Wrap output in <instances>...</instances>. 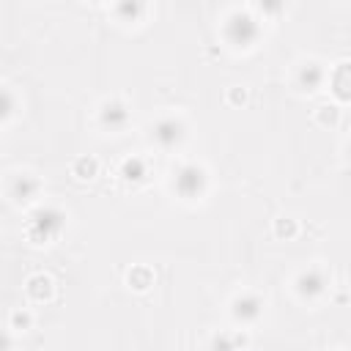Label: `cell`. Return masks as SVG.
<instances>
[{
  "label": "cell",
  "mask_w": 351,
  "mask_h": 351,
  "mask_svg": "<svg viewBox=\"0 0 351 351\" xmlns=\"http://www.w3.org/2000/svg\"><path fill=\"white\" fill-rule=\"evenodd\" d=\"M208 189V173L197 162H184L173 170V192L181 200H197Z\"/></svg>",
  "instance_id": "obj_1"
},
{
  "label": "cell",
  "mask_w": 351,
  "mask_h": 351,
  "mask_svg": "<svg viewBox=\"0 0 351 351\" xmlns=\"http://www.w3.org/2000/svg\"><path fill=\"white\" fill-rule=\"evenodd\" d=\"M222 36H225V41L230 44V47H236V49H247V47H252L258 38H261V25H258V19L250 14V11H233L228 19H225V25H222Z\"/></svg>",
  "instance_id": "obj_2"
},
{
  "label": "cell",
  "mask_w": 351,
  "mask_h": 351,
  "mask_svg": "<svg viewBox=\"0 0 351 351\" xmlns=\"http://www.w3.org/2000/svg\"><path fill=\"white\" fill-rule=\"evenodd\" d=\"M66 228V214L58 206H41L30 214L27 219V236L36 244L52 241L55 236H60V230Z\"/></svg>",
  "instance_id": "obj_3"
},
{
  "label": "cell",
  "mask_w": 351,
  "mask_h": 351,
  "mask_svg": "<svg viewBox=\"0 0 351 351\" xmlns=\"http://www.w3.org/2000/svg\"><path fill=\"white\" fill-rule=\"evenodd\" d=\"M184 137H186V126H184L181 118L165 115V118H159V121L151 126V140H154L162 151H173V148H178V145L184 143Z\"/></svg>",
  "instance_id": "obj_4"
},
{
  "label": "cell",
  "mask_w": 351,
  "mask_h": 351,
  "mask_svg": "<svg viewBox=\"0 0 351 351\" xmlns=\"http://www.w3.org/2000/svg\"><path fill=\"white\" fill-rule=\"evenodd\" d=\"M132 121V112H129V104L123 99H107L101 101L99 107V123L107 129V132H123Z\"/></svg>",
  "instance_id": "obj_5"
},
{
  "label": "cell",
  "mask_w": 351,
  "mask_h": 351,
  "mask_svg": "<svg viewBox=\"0 0 351 351\" xmlns=\"http://www.w3.org/2000/svg\"><path fill=\"white\" fill-rule=\"evenodd\" d=\"M293 285H296V293L302 296V299H318L324 291H326V285H329V277H326V271L321 269V266H310V269H304V271H299V277L293 280Z\"/></svg>",
  "instance_id": "obj_6"
},
{
  "label": "cell",
  "mask_w": 351,
  "mask_h": 351,
  "mask_svg": "<svg viewBox=\"0 0 351 351\" xmlns=\"http://www.w3.org/2000/svg\"><path fill=\"white\" fill-rule=\"evenodd\" d=\"M261 313H263V299L252 291H244L230 302V315L239 324H252V321L261 318Z\"/></svg>",
  "instance_id": "obj_7"
},
{
  "label": "cell",
  "mask_w": 351,
  "mask_h": 351,
  "mask_svg": "<svg viewBox=\"0 0 351 351\" xmlns=\"http://www.w3.org/2000/svg\"><path fill=\"white\" fill-rule=\"evenodd\" d=\"M38 189H41V181H38L33 173H16V176H11V181H8V195H11L16 203L33 200V197L38 195Z\"/></svg>",
  "instance_id": "obj_8"
},
{
  "label": "cell",
  "mask_w": 351,
  "mask_h": 351,
  "mask_svg": "<svg viewBox=\"0 0 351 351\" xmlns=\"http://www.w3.org/2000/svg\"><path fill=\"white\" fill-rule=\"evenodd\" d=\"M324 77H326V71L321 69V63L310 60V63H302V66H299V71H296V85H299V90L313 93V90L321 88Z\"/></svg>",
  "instance_id": "obj_9"
},
{
  "label": "cell",
  "mask_w": 351,
  "mask_h": 351,
  "mask_svg": "<svg viewBox=\"0 0 351 351\" xmlns=\"http://www.w3.org/2000/svg\"><path fill=\"white\" fill-rule=\"evenodd\" d=\"M247 346V335L241 332H217L211 337V351H244Z\"/></svg>",
  "instance_id": "obj_10"
},
{
  "label": "cell",
  "mask_w": 351,
  "mask_h": 351,
  "mask_svg": "<svg viewBox=\"0 0 351 351\" xmlns=\"http://www.w3.org/2000/svg\"><path fill=\"white\" fill-rule=\"evenodd\" d=\"M121 176H123V181H129V184H140V181H145V176H148V162H145L143 156H129V159H123V165H121Z\"/></svg>",
  "instance_id": "obj_11"
},
{
  "label": "cell",
  "mask_w": 351,
  "mask_h": 351,
  "mask_svg": "<svg viewBox=\"0 0 351 351\" xmlns=\"http://www.w3.org/2000/svg\"><path fill=\"white\" fill-rule=\"evenodd\" d=\"M27 296L36 299V302H44L52 296V280L47 274H36L27 280Z\"/></svg>",
  "instance_id": "obj_12"
},
{
  "label": "cell",
  "mask_w": 351,
  "mask_h": 351,
  "mask_svg": "<svg viewBox=\"0 0 351 351\" xmlns=\"http://www.w3.org/2000/svg\"><path fill=\"white\" fill-rule=\"evenodd\" d=\"M332 85H335V93L340 101H348V63H340L337 71L332 74Z\"/></svg>",
  "instance_id": "obj_13"
},
{
  "label": "cell",
  "mask_w": 351,
  "mask_h": 351,
  "mask_svg": "<svg viewBox=\"0 0 351 351\" xmlns=\"http://www.w3.org/2000/svg\"><path fill=\"white\" fill-rule=\"evenodd\" d=\"M96 170H99V162H96L93 156H80V159L71 165V173H74L77 178H93Z\"/></svg>",
  "instance_id": "obj_14"
},
{
  "label": "cell",
  "mask_w": 351,
  "mask_h": 351,
  "mask_svg": "<svg viewBox=\"0 0 351 351\" xmlns=\"http://www.w3.org/2000/svg\"><path fill=\"white\" fill-rule=\"evenodd\" d=\"M14 110H16V96L5 85H0V123L8 121L14 115Z\"/></svg>",
  "instance_id": "obj_15"
},
{
  "label": "cell",
  "mask_w": 351,
  "mask_h": 351,
  "mask_svg": "<svg viewBox=\"0 0 351 351\" xmlns=\"http://www.w3.org/2000/svg\"><path fill=\"white\" fill-rule=\"evenodd\" d=\"M151 280H154V277H151V271H148L145 266H137L134 271H129V285H134L137 291L148 288V285H151Z\"/></svg>",
  "instance_id": "obj_16"
},
{
  "label": "cell",
  "mask_w": 351,
  "mask_h": 351,
  "mask_svg": "<svg viewBox=\"0 0 351 351\" xmlns=\"http://www.w3.org/2000/svg\"><path fill=\"white\" fill-rule=\"evenodd\" d=\"M143 11H145V5H143V3H118V5H115V14H126L132 22H134Z\"/></svg>",
  "instance_id": "obj_17"
},
{
  "label": "cell",
  "mask_w": 351,
  "mask_h": 351,
  "mask_svg": "<svg viewBox=\"0 0 351 351\" xmlns=\"http://www.w3.org/2000/svg\"><path fill=\"white\" fill-rule=\"evenodd\" d=\"M274 233H277V236H285V239H291V236H296V222H293V219H288V217H282V219H277V225H274Z\"/></svg>",
  "instance_id": "obj_18"
},
{
  "label": "cell",
  "mask_w": 351,
  "mask_h": 351,
  "mask_svg": "<svg viewBox=\"0 0 351 351\" xmlns=\"http://www.w3.org/2000/svg\"><path fill=\"white\" fill-rule=\"evenodd\" d=\"M27 326H30V313H25V310H14V313H11V329L25 332Z\"/></svg>",
  "instance_id": "obj_19"
},
{
  "label": "cell",
  "mask_w": 351,
  "mask_h": 351,
  "mask_svg": "<svg viewBox=\"0 0 351 351\" xmlns=\"http://www.w3.org/2000/svg\"><path fill=\"white\" fill-rule=\"evenodd\" d=\"M337 115H340L337 107H321V110H318V121H321V123H329V126L337 123Z\"/></svg>",
  "instance_id": "obj_20"
},
{
  "label": "cell",
  "mask_w": 351,
  "mask_h": 351,
  "mask_svg": "<svg viewBox=\"0 0 351 351\" xmlns=\"http://www.w3.org/2000/svg\"><path fill=\"white\" fill-rule=\"evenodd\" d=\"M0 351H11V335L5 329H0Z\"/></svg>",
  "instance_id": "obj_21"
}]
</instances>
